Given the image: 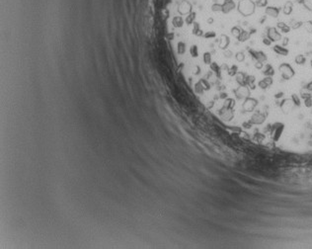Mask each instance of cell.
<instances>
[{"mask_svg": "<svg viewBox=\"0 0 312 249\" xmlns=\"http://www.w3.org/2000/svg\"><path fill=\"white\" fill-rule=\"evenodd\" d=\"M289 181L293 183L312 185V168H298L289 171L287 174Z\"/></svg>", "mask_w": 312, "mask_h": 249, "instance_id": "1", "label": "cell"}, {"mask_svg": "<svg viewBox=\"0 0 312 249\" xmlns=\"http://www.w3.org/2000/svg\"><path fill=\"white\" fill-rule=\"evenodd\" d=\"M279 69H280V73H282V79H285V80H289L290 78L293 77L294 74H296L294 69L292 68V66L290 65L289 63H285V62H284V63H282L279 66Z\"/></svg>", "mask_w": 312, "mask_h": 249, "instance_id": "2", "label": "cell"}, {"mask_svg": "<svg viewBox=\"0 0 312 249\" xmlns=\"http://www.w3.org/2000/svg\"><path fill=\"white\" fill-rule=\"evenodd\" d=\"M220 4H221V10H220L219 13L222 14H228L236 8V3L234 2V0H223L222 3Z\"/></svg>", "mask_w": 312, "mask_h": 249, "instance_id": "3", "label": "cell"}, {"mask_svg": "<svg viewBox=\"0 0 312 249\" xmlns=\"http://www.w3.org/2000/svg\"><path fill=\"white\" fill-rule=\"evenodd\" d=\"M267 37H268V39L271 41V42H277V41H280L282 39V34H280V33L279 32V30H278L276 27L268 28Z\"/></svg>", "mask_w": 312, "mask_h": 249, "instance_id": "4", "label": "cell"}, {"mask_svg": "<svg viewBox=\"0 0 312 249\" xmlns=\"http://www.w3.org/2000/svg\"><path fill=\"white\" fill-rule=\"evenodd\" d=\"M248 52L250 54L252 58L255 59L256 61H260V62H263L264 63V62L267 61V59H268L266 54L262 51H254V50H252V49H249Z\"/></svg>", "mask_w": 312, "mask_h": 249, "instance_id": "5", "label": "cell"}, {"mask_svg": "<svg viewBox=\"0 0 312 249\" xmlns=\"http://www.w3.org/2000/svg\"><path fill=\"white\" fill-rule=\"evenodd\" d=\"M257 105H258V101H257L256 99L250 98V97H246L245 101H244V104H243V108L247 112H252Z\"/></svg>", "mask_w": 312, "mask_h": 249, "instance_id": "6", "label": "cell"}, {"mask_svg": "<svg viewBox=\"0 0 312 249\" xmlns=\"http://www.w3.org/2000/svg\"><path fill=\"white\" fill-rule=\"evenodd\" d=\"M250 121H251V123L254 124H261L262 123H264V121H265V115L261 113L260 111H256L255 113L252 115Z\"/></svg>", "mask_w": 312, "mask_h": 249, "instance_id": "7", "label": "cell"}, {"mask_svg": "<svg viewBox=\"0 0 312 249\" xmlns=\"http://www.w3.org/2000/svg\"><path fill=\"white\" fill-rule=\"evenodd\" d=\"M247 76L248 74L242 71H238V73L236 74V82L238 83L240 86H247Z\"/></svg>", "mask_w": 312, "mask_h": 249, "instance_id": "8", "label": "cell"}, {"mask_svg": "<svg viewBox=\"0 0 312 249\" xmlns=\"http://www.w3.org/2000/svg\"><path fill=\"white\" fill-rule=\"evenodd\" d=\"M273 50H274V52H275L276 54H280V56H287V54H289V50H287V47H282V45H274Z\"/></svg>", "mask_w": 312, "mask_h": 249, "instance_id": "9", "label": "cell"}, {"mask_svg": "<svg viewBox=\"0 0 312 249\" xmlns=\"http://www.w3.org/2000/svg\"><path fill=\"white\" fill-rule=\"evenodd\" d=\"M235 107V100L232 99V98H227V99L224 100V103H223L222 108L225 110H233V108Z\"/></svg>", "mask_w": 312, "mask_h": 249, "instance_id": "10", "label": "cell"}, {"mask_svg": "<svg viewBox=\"0 0 312 249\" xmlns=\"http://www.w3.org/2000/svg\"><path fill=\"white\" fill-rule=\"evenodd\" d=\"M250 37H251L250 32L245 31V30H242L241 34H240L238 37L236 38V39L238 40L239 42H246V41H248L249 39H250Z\"/></svg>", "mask_w": 312, "mask_h": 249, "instance_id": "11", "label": "cell"}, {"mask_svg": "<svg viewBox=\"0 0 312 249\" xmlns=\"http://www.w3.org/2000/svg\"><path fill=\"white\" fill-rule=\"evenodd\" d=\"M263 74L265 76H270V77L275 75V69H274L272 64H266V67L263 70Z\"/></svg>", "mask_w": 312, "mask_h": 249, "instance_id": "12", "label": "cell"}, {"mask_svg": "<svg viewBox=\"0 0 312 249\" xmlns=\"http://www.w3.org/2000/svg\"><path fill=\"white\" fill-rule=\"evenodd\" d=\"M255 79H256L255 76H253V75H248V76H247V86H248L251 90H254L256 88Z\"/></svg>", "mask_w": 312, "mask_h": 249, "instance_id": "13", "label": "cell"}, {"mask_svg": "<svg viewBox=\"0 0 312 249\" xmlns=\"http://www.w3.org/2000/svg\"><path fill=\"white\" fill-rule=\"evenodd\" d=\"M294 61H296V63L298 64V65H303V64H305V62H306V57L304 56L303 54H297L296 56V58H294Z\"/></svg>", "mask_w": 312, "mask_h": 249, "instance_id": "14", "label": "cell"}, {"mask_svg": "<svg viewBox=\"0 0 312 249\" xmlns=\"http://www.w3.org/2000/svg\"><path fill=\"white\" fill-rule=\"evenodd\" d=\"M237 73H238V66L236 64H232L227 70V74L229 76H236Z\"/></svg>", "mask_w": 312, "mask_h": 249, "instance_id": "15", "label": "cell"}, {"mask_svg": "<svg viewBox=\"0 0 312 249\" xmlns=\"http://www.w3.org/2000/svg\"><path fill=\"white\" fill-rule=\"evenodd\" d=\"M282 131H284V126H282V124H280V127H278V128H277V130H276V131H275V135H274V140H275V142H278V140H279V138H280V135H282Z\"/></svg>", "mask_w": 312, "mask_h": 249, "instance_id": "16", "label": "cell"}, {"mask_svg": "<svg viewBox=\"0 0 312 249\" xmlns=\"http://www.w3.org/2000/svg\"><path fill=\"white\" fill-rule=\"evenodd\" d=\"M230 32H231V35L233 36V37L237 38L240 34H241L242 28L240 27V26H234V27L231 28V31H230Z\"/></svg>", "mask_w": 312, "mask_h": 249, "instance_id": "17", "label": "cell"}, {"mask_svg": "<svg viewBox=\"0 0 312 249\" xmlns=\"http://www.w3.org/2000/svg\"><path fill=\"white\" fill-rule=\"evenodd\" d=\"M291 101L296 106H300V98L296 94H291Z\"/></svg>", "mask_w": 312, "mask_h": 249, "instance_id": "18", "label": "cell"}, {"mask_svg": "<svg viewBox=\"0 0 312 249\" xmlns=\"http://www.w3.org/2000/svg\"><path fill=\"white\" fill-rule=\"evenodd\" d=\"M235 58H236L237 61L242 62V61H244V59H245V54H244L243 52H236V54H235Z\"/></svg>", "mask_w": 312, "mask_h": 249, "instance_id": "19", "label": "cell"}, {"mask_svg": "<svg viewBox=\"0 0 312 249\" xmlns=\"http://www.w3.org/2000/svg\"><path fill=\"white\" fill-rule=\"evenodd\" d=\"M268 0H256L255 4L258 7H262V8H264V7L268 6Z\"/></svg>", "mask_w": 312, "mask_h": 249, "instance_id": "20", "label": "cell"}, {"mask_svg": "<svg viewBox=\"0 0 312 249\" xmlns=\"http://www.w3.org/2000/svg\"><path fill=\"white\" fill-rule=\"evenodd\" d=\"M252 124H253L251 123V121H247V122H244V123L242 124V127H243V128H245V129H251Z\"/></svg>", "mask_w": 312, "mask_h": 249, "instance_id": "21", "label": "cell"}, {"mask_svg": "<svg viewBox=\"0 0 312 249\" xmlns=\"http://www.w3.org/2000/svg\"><path fill=\"white\" fill-rule=\"evenodd\" d=\"M228 98V94H227L226 92H220L219 93V99L221 100H225Z\"/></svg>", "mask_w": 312, "mask_h": 249, "instance_id": "22", "label": "cell"}, {"mask_svg": "<svg viewBox=\"0 0 312 249\" xmlns=\"http://www.w3.org/2000/svg\"><path fill=\"white\" fill-rule=\"evenodd\" d=\"M263 138H264V136H262L261 133H256V136H254V140H258V142H261Z\"/></svg>", "mask_w": 312, "mask_h": 249, "instance_id": "23", "label": "cell"}, {"mask_svg": "<svg viewBox=\"0 0 312 249\" xmlns=\"http://www.w3.org/2000/svg\"><path fill=\"white\" fill-rule=\"evenodd\" d=\"M255 67L257 69H262L264 67V63H263V62H260V61H256Z\"/></svg>", "mask_w": 312, "mask_h": 249, "instance_id": "24", "label": "cell"}, {"mask_svg": "<svg viewBox=\"0 0 312 249\" xmlns=\"http://www.w3.org/2000/svg\"><path fill=\"white\" fill-rule=\"evenodd\" d=\"M305 88H306L307 91H309V92H312V80L309 81V82L305 85Z\"/></svg>", "mask_w": 312, "mask_h": 249, "instance_id": "25", "label": "cell"}, {"mask_svg": "<svg viewBox=\"0 0 312 249\" xmlns=\"http://www.w3.org/2000/svg\"><path fill=\"white\" fill-rule=\"evenodd\" d=\"M262 42H263V44H264V45H268V47H269V45H271V44H272V42H271V41L269 40L268 38H265V39H263V40H262Z\"/></svg>", "mask_w": 312, "mask_h": 249, "instance_id": "26", "label": "cell"}, {"mask_svg": "<svg viewBox=\"0 0 312 249\" xmlns=\"http://www.w3.org/2000/svg\"><path fill=\"white\" fill-rule=\"evenodd\" d=\"M282 95H284V93H282V92H279V93H277V94L275 95V97L277 98V99H279V98H282Z\"/></svg>", "mask_w": 312, "mask_h": 249, "instance_id": "27", "label": "cell"}, {"mask_svg": "<svg viewBox=\"0 0 312 249\" xmlns=\"http://www.w3.org/2000/svg\"><path fill=\"white\" fill-rule=\"evenodd\" d=\"M255 33H256V29H252L251 32H250V34L252 35V34H255Z\"/></svg>", "mask_w": 312, "mask_h": 249, "instance_id": "28", "label": "cell"}]
</instances>
